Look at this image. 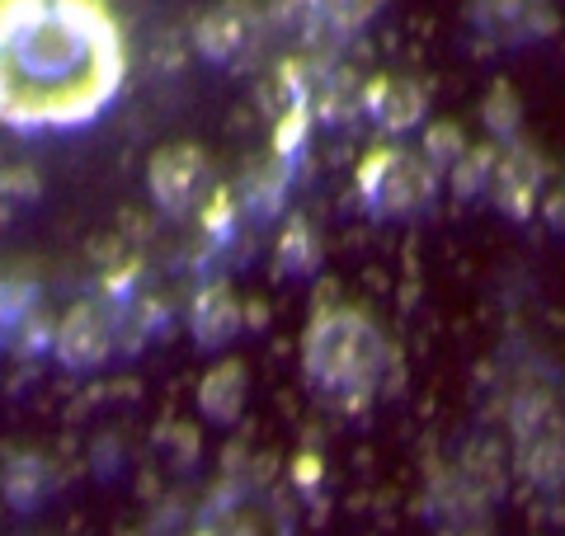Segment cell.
Masks as SVG:
<instances>
[{
	"instance_id": "12",
	"label": "cell",
	"mask_w": 565,
	"mask_h": 536,
	"mask_svg": "<svg viewBox=\"0 0 565 536\" xmlns=\"http://www.w3.org/2000/svg\"><path fill=\"white\" fill-rule=\"evenodd\" d=\"M57 490V471H52V461L39 457V452H14L6 457V499H10V508H39L43 499Z\"/></svg>"
},
{
	"instance_id": "7",
	"label": "cell",
	"mask_w": 565,
	"mask_h": 536,
	"mask_svg": "<svg viewBox=\"0 0 565 536\" xmlns=\"http://www.w3.org/2000/svg\"><path fill=\"white\" fill-rule=\"evenodd\" d=\"M546 165H542V156L527 147V141H504L500 147V165H494V184H490V199L494 207L504 212V217H514V222H527L533 212L546 203Z\"/></svg>"
},
{
	"instance_id": "1",
	"label": "cell",
	"mask_w": 565,
	"mask_h": 536,
	"mask_svg": "<svg viewBox=\"0 0 565 536\" xmlns=\"http://www.w3.org/2000/svg\"><path fill=\"white\" fill-rule=\"evenodd\" d=\"M0 71L10 128H81L118 95L128 52L99 0H6Z\"/></svg>"
},
{
	"instance_id": "4",
	"label": "cell",
	"mask_w": 565,
	"mask_h": 536,
	"mask_svg": "<svg viewBox=\"0 0 565 536\" xmlns=\"http://www.w3.org/2000/svg\"><path fill=\"white\" fill-rule=\"evenodd\" d=\"M147 189L166 217H193V212L203 217V207L212 203V193H217L207 151L193 147V141H170V147H161L151 156Z\"/></svg>"
},
{
	"instance_id": "8",
	"label": "cell",
	"mask_w": 565,
	"mask_h": 536,
	"mask_svg": "<svg viewBox=\"0 0 565 536\" xmlns=\"http://www.w3.org/2000/svg\"><path fill=\"white\" fill-rule=\"evenodd\" d=\"M359 104L382 132H411L424 122L429 95H424V85L415 76H373L363 85Z\"/></svg>"
},
{
	"instance_id": "20",
	"label": "cell",
	"mask_w": 565,
	"mask_h": 536,
	"mask_svg": "<svg viewBox=\"0 0 565 536\" xmlns=\"http://www.w3.org/2000/svg\"><path fill=\"white\" fill-rule=\"evenodd\" d=\"M199 536H207V532H199Z\"/></svg>"
},
{
	"instance_id": "6",
	"label": "cell",
	"mask_w": 565,
	"mask_h": 536,
	"mask_svg": "<svg viewBox=\"0 0 565 536\" xmlns=\"http://www.w3.org/2000/svg\"><path fill=\"white\" fill-rule=\"evenodd\" d=\"M264 33H269V14H264L259 0H217L212 10H203L193 43H199V52L207 62L241 66L259 52Z\"/></svg>"
},
{
	"instance_id": "11",
	"label": "cell",
	"mask_w": 565,
	"mask_h": 536,
	"mask_svg": "<svg viewBox=\"0 0 565 536\" xmlns=\"http://www.w3.org/2000/svg\"><path fill=\"white\" fill-rule=\"evenodd\" d=\"M245 386H250V377H245V363H236V357H222L217 367H207V377L199 382V409H203V419H212V424H236V415L245 409Z\"/></svg>"
},
{
	"instance_id": "19",
	"label": "cell",
	"mask_w": 565,
	"mask_h": 536,
	"mask_svg": "<svg viewBox=\"0 0 565 536\" xmlns=\"http://www.w3.org/2000/svg\"><path fill=\"white\" fill-rule=\"evenodd\" d=\"M424 160L438 170V174H452V165L467 156V137H462V128L457 122H429L424 128Z\"/></svg>"
},
{
	"instance_id": "13",
	"label": "cell",
	"mask_w": 565,
	"mask_h": 536,
	"mask_svg": "<svg viewBox=\"0 0 565 536\" xmlns=\"http://www.w3.org/2000/svg\"><path fill=\"white\" fill-rule=\"evenodd\" d=\"M514 461L537 490H561L565 485V433L514 438Z\"/></svg>"
},
{
	"instance_id": "15",
	"label": "cell",
	"mask_w": 565,
	"mask_h": 536,
	"mask_svg": "<svg viewBox=\"0 0 565 536\" xmlns=\"http://www.w3.org/2000/svg\"><path fill=\"white\" fill-rule=\"evenodd\" d=\"M274 255H278V274H292V278L311 274V268L321 264V245H316L311 222L292 217L288 226H282V236H278V245H274Z\"/></svg>"
},
{
	"instance_id": "17",
	"label": "cell",
	"mask_w": 565,
	"mask_h": 536,
	"mask_svg": "<svg viewBox=\"0 0 565 536\" xmlns=\"http://www.w3.org/2000/svg\"><path fill=\"white\" fill-rule=\"evenodd\" d=\"M494 165H500V147H467V156L452 165L448 184L457 199H476V193H490L494 184Z\"/></svg>"
},
{
	"instance_id": "2",
	"label": "cell",
	"mask_w": 565,
	"mask_h": 536,
	"mask_svg": "<svg viewBox=\"0 0 565 536\" xmlns=\"http://www.w3.org/2000/svg\"><path fill=\"white\" fill-rule=\"evenodd\" d=\"M392 363V344L377 320L353 307L316 311L302 334V372L326 400H363L373 396Z\"/></svg>"
},
{
	"instance_id": "10",
	"label": "cell",
	"mask_w": 565,
	"mask_h": 536,
	"mask_svg": "<svg viewBox=\"0 0 565 536\" xmlns=\"http://www.w3.org/2000/svg\"><path fill=\"white\" fill-rule=\"evenodd\" d=\"M189 334L207 353H222L241 334V297L226 282H203L189 307Z\"/></svg>"
},
{
	"instance_id": "3",
	"label": "cell",
	"mask_w": 565,
	"mask_h": 536,
	"mask_svg": "<svg viewBox=\"0 0 565 536\" xmlns=\"http://www.w3.org/2000/svg\"><path fill=\"white\" fill-rule=\"evenodd\" d=\"M438 174L424 151L411 147H377L367 151V160L359 165V199L363 207L382 222H401V217H415L434 203V189H438Z\"/></svg>"
},
{
	"instance_id": "9",
	"label": "cell",
	"mask_w": 565,
	"mask_h": 536,
	"mask_svg": "<svg viewBox=\"0 0 565 536\" xmlns=\"http://www.w3.org/2000/svg\"><path fill=\"white\" fill-rule=\"evenodd\" d=\"M203 532L207 536H292V517L269 494H241L232 504L212 508Z\"/></svg>"
},
{
	"instance_id": "16",
	"label": "cell",
	"mask_w": 565,
	"mask_h": 536,
	"mask_svg": "<svg viewBox=\"0 0 565 536\" xmlns=\"http://www.w3.org/2000/svg\"><path fill=\"white\" fill-rule=\"evenodd\" d=\"M297 6H302L316 24H326L334 33H359L386 0H297Z\"/></svg>"
},
{
	"instance_id": "14",
	"label": "cell",
	"mask_w": 565,
	"mask_h": 536,
	"mask_svg": "<svg viewBox=\"0 0 565 536\" xmlns=\"http://www.w3.org/2000/svg\"><path fill=\"white\" fill-rule=\"evenodd\" d=\"M476 24L494 39H519L542 29V0H476Z\"/></svg>"
},
{
	"instance_id": "18",
	"label": "cell",
	"mask_w": 565,
	"mask_h": 536,
	"mask_svg": "<svg viewBox=\"0 0 565 536\" xmlns=\"http://www.w3.org/2000/svg\"><path fill=\"white\" fill-rule=\"evenodd\" d=\"M481 118H486V128H490V137L500 141H519V128H523V104H519V95H514V85H490V95H486V104H481Z\"/></svg>"
},
{
	"instance_id": "5",
	"label": "cell",
	"mask_w": 565,
	"mask_h": 536,
	"mask_svg": "<svg viewBox=\"0 0 565 536\" xmlns=\"http://www.w3.org/2000/svg\"><path fill=\"white\" fill-rule=\"evenodd\" d=\"M122 315L109 301H76L62 320L57 334H52V357L66 372H95L104 367L122 344Z\"/></svg>"
}]
</instances>
